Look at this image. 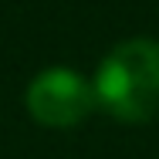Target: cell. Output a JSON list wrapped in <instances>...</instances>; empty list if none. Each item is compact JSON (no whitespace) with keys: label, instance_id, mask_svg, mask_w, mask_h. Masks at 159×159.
I'll return each mask as SVG.
<instances>
[{"label":"cell","instance_id":"6da1fadb","mask_svg":"<svg viewBox=\"0 0 159 159\" xmlns=\"http://www.w3.org/2000/svg\"><path fill=\"white\" fill-rule=\"evenodd\" d=\"M95 102L115 122L146 125L159 115V41L129 37L115 44L95 71Z\"/></svg>","mask_w":159,"mask_h":159},{"label":"cell","instance_id":"7a4b0ae2","mask_svg":"<svg viewBox=\"0 0 159 159\" xmlns=\"http://www.w3.org/2000/svg\"><path fill=\"white\" fill-rule=\"evenodd\" d=\"M24 105L37 125L71 129L81 125L98 108L95 88L71 68H44L24 92Z\"/></svg>","mask_w":159,"mask_h":159}]
</instances>
